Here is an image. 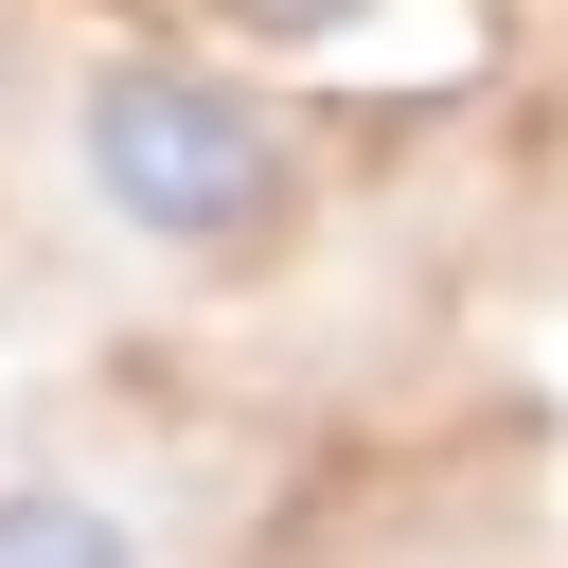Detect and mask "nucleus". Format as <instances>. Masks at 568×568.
<instances>
[{
  "instance_id": "1",
  "label": "nucleus",
  "mask_w": 568,
  "mask_h": 568,
  "mask_svg": "<svg viewBox=\"0 0 568 568\" xmlns=\"http://www.w3.org/2000/svg\"><path fill=\"white\" fill-rule=\"evenodd\" d=\"M71 195L124 231V248H160V266H266L284 231H302V142H284V106L266 89H231V71H195V53H89L71 71Z\"/></svg>"
},
{
  "instance_id": "3",
  "label": "nucleus",
  "mask_w": 568,
  "mask_h": 568,
  "mask_svg": "<svg viewBox=\"0 0 568 568\" xmlns=\"http://www.w3.org/2000/svg\"><path fill=\"white\" fill-rule=\"evenodd\" d=\"M248 36H320V18H355V0H231Z\"/></svg>"
},
{
  "instance_id": "2",
  "label": "nucleus",
  "mask_w": 568,
  "mask_h": 568,
  "mask_svg": "<svg viewBox=\"0 0 568 568\" xmlns=\"http://www.w3.org/2000/svg\"><path fill=\"white\" fill-rule=\"evenodd\" d=\"M0 568H178L160 515L124 479H71V462H0Z\"/></svg>"
}]
</instances>
